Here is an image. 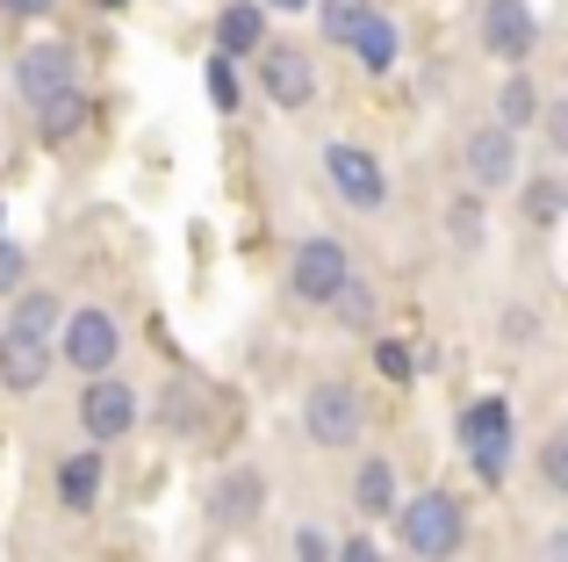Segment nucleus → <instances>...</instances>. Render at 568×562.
Listing matches in <instances>:
<instances>
[{
  "label": "nucleus",
  "instance_id": "nucleus-1",
  "mask_svg": "<svg viewBox=\"0 0 568 562\" xmlns=\"http://www.w3.org/2000/svg\"><path fill=\"white\" fill-rule=\"evenodd\" d=\"M454 448H460V462H468V476L483 483V491H504V483H511V462H518V404L504 390L468 397L460 419H454Z\"/></svg>",
  "mask_w": 568,
  "mask_h": 562
},
{
  "label": "nucleus",
  "instance_id": "nucleus-2",
  "mask_svg": "<svg viewBox=\"0 0 568 562\" xmlns=\"http://www.w3.org/2000/svg\"><path fill=\"white\" fill-rule=\"evenodd\" d=\"M388 526H396V541H403L410 562H454L468 549V498H454L446 483H432V491L396 498Z\"/></svg>",
  "mask_w": 568,
  "mask_h": 562
},
{
  "label": "nucleus",
  "instance_id": "nucleus-3",
  "mask_svg": "<svg viewBox=\"0 0 568 562\" xmlns=\"http://www.w3.org/2000/svg\"><path fill=\"white\" fill-rule=\"evenodd\" d=\"M303 440L310 448H324V454H338V448H361L367 440V397H361V382H346V375H317L303 390Z\"/></svg>",
  "mask_w": 568,
  "mask_h": 562
},
{
  "label": "nucleus",
  "instance_id": "nucleus-4",
  "mask_svg": "<svg viewBox=\"0 0 568 562\" xmlns=\"http://www.w3.org/2000/svg\"><path fill=\"white\" fill-rule=\"evenodd\" d=\"M353 274H361V268H353V245L332 239V231H310V239H295V245H288V268H281V281H288V295H295L303 310H324Z\"/></svg>",
  "mask_w": 568,
  "mask_h": 562
},
{
  "label": "nucleus",
  "instance_id": "nucleus-5",
  "mask_svg": "<svg viewBox=\"0 0 568 562\" xmlns=\"http://www.w3.org/2000/svg\"><path fill=\"white\" fill-rule=\"evenodd\" d=\"M51 353L72 368V375H101V368L123 361V318H115L109 303H80V310H65V318H58Z\"/></svg>",
  "mask_w": 568,
  "mask_h": 562
},
{
  "label": "nucleus",
  "instance_id": "nucleus-6",
  "mask_svg": "<svg viewBox=\"0 0 568 562\" xmlns=\"http://www.w3.org/2000/svg\"><path fill=\"white\" fill-rule=\"evenodd\" d=\"M80 433L94 440V448H115V440H130L138 433V419H144V397H138V382L123 375V368H101V375H87L80 382Z\"/></svg>",
  "mask_w": 568,
  "mask_h": 562
},
{
  "label": "nucleus",
  "instance_id": "nucleus-7",
  "mask_svg": "<svg viewBox=\"0 0 568 562\" xmlns=\"http://www.w3.org/2000/svg\"><path fill=\"white\" fill-rule=\"evenodd\" d=\"M252 66V87H260L266 101H274L281 116H303V109H317V58L303 51V43H281V37H266L260 51L245 58Z\"/></svg>",
  "mask_w": 568,
  "mask_h": 562
},
{
  "label": "nucleus",
  "instance_id": "nucleus-8",
  "mask_svg": "<svg viewBox=\"0 0 568 562\" xmlns=\"http://www.w3.org/2000/svg\"><path fill=\"white\" fill-rule=\"evenodd\" d=\"M317 167H324V181H332V195L346 202V210H361V217L388 210V167H382V152H367L361 138H332L317 152Z\"/></svg>",
  "mask_w": 568,
  "mask_h": 562
},
{
  "label": "nucleus",
  "instance_id": "nucleus-9",
  "mask_svg": "<svg viewBox=\"0 0 568 562\" xmlns=\"http://www.w3.org/2000/svg\"><path fill=\"white\" fill-rule=\"evenodd\" d=\"M202 520L216 534H252L266 520V469L260 462H231L202 483Z\"/></svg>",
  "mask_w": 568,
  "mask_h": 562
},
{
  "label": "nucleus",
  "instance_id": "nucleus-10",
  "mask_svg": "<svg viewBox=\"0 0 568 562\" xmlns=\"http://www.w3.org/2000/svg\"><path fill=\"white\" fill-rule=\"evenodd\" d=\"M8 80H14V101H22V109L65 94V87H80V43L72 37H29L22 51H14Z\"/></svg>",
  "mask_w": 568,
  "mask_h": 562
},
{
  "label": "nucleus",
  "instance_id": "nucleus-11",
  "mask_svg": "<svg viewBox=\"0 0 568 562\" xmlns=\"http://www.w3.org/2000/svg\"><path fill=\"white\" fill-rule=\"evenodd\" d=\"M460 173H468L475 195H511V181L526 173V138L504 123H475L460 138Z\"/></svg>",
  "mask_w": 568,
  "mask_h": 562
},
{
  "label": "nucleus",
  "instance_id": "nucleus-12",
  "mask_svg": "<svg viewBox=\"0 0 568 562\" xmlns=\"http://www.w3.org/2000/svg\"><path fill=\"white\" fill-rule=\"evenodd\" d=\"M475 43H483V58H497V66H532L547 29H540V14H532V0H483Z\"/></svg>",
  "mask_w": 568,
  "mask_h": 562
},
{
  "label": "nucleus",
  "instance_id": "nucleus-13",
  "mask_svg": "<svg viewBox=\"0 0 568 562\" xmlns=\"http://www.w3.org/2000/svg\"><path fill=\"white\" fill-rule=\"evenodd\" d=\"M51 498H58V512H72V520H87V512L109 498V448H72V454H58V476H51Z\"/></svg>",
  "mask_w": 568,
  "mask_h": 562
},
{
  "label": "nucleus",
  "instance_id": "nucleus-14",
  "mask_svg": "<svg viewBox=\"0 0 568 562\" xmlns=\"http://www.w3.org/2000/svg\"><path fill=\"white\" fill-rule=\"evenodd\" d=\"M51 368H58L51 339H29V332H8V324H0V390L8 397H37L43 382H51Z\"/></svg>",
  "mask_w": 568,
  "mask_h": 562
},
{
  "label": "nucleus",
  "instance_id": "nucleus-15",
  "mask_svg": "<svg viewBox=\"0 0 568 562\" xmlns=\"http://www.w3.org/2000/svg\"><path fill=\"white\" fill-rule=\"evenodd\" d=\"M511 195H518V217H526L532 231H555L561 217H568V181H561V167H555V159L526 167V173L511 181Z\"/></svg>",
  "mask_w": 568,
  "mask_h": 562
},
{
  "label": "nucleus",
  "instance_id": "nucleus-16",
  "mask_svg": "<svg viewBox=\"0 0 568 562\" xmlns=\"http://www.w3.org/2000/svg\"><path fill=\"white\" fill-rule=\"evenodd\" d=\"M346 58L367 72V80H388V72L403 66V22H396V14H382V8H367V22L346 37Z\"/></svg>",
  "mask_w": 568,
  "mask_h": 562
},
{
  "label": "nucleus",
  "instance_id": "nucleus-17",
  "mask_svg": "<svg viewBox=\"0 0 568 562\" xmlns=\"http://www.w3.org/2000/svg\"><path fill=\"white\" fill-rule=\"evenodd\" d=\"M29 116H37V144H43V152H58V144L87 138V123H94V94H87V80H80V87H65V94L37 101Z\"/></svg>",
  "mask_w": 568,
  "mask_h": 562
},
{
  "label": "nucleus",
  "instance_id": "nucleus-18",
  "mask_svg": "<svg viewBox=\"0 0 568 562\" xmlns=\"http://www.w3.org/2000/svg\"><path fill=\"white\" fill-rule=\"evenodd\" d=\"M353 512H361L367 526H388V512H396V498H403V476H396V462L388 454H361V469H353Z\"/></svg>",
  "mask_w": 568,
  "mask_h": 562
},
{
  "label": "nucleus",
  "instance_id": "nucleus-19",
  "mask_svg": "<svg viewBox=\"0 0 568 562\" xmlns=\"http://www.w3.org/2000/svg\"><path fill=\"white\" fill-rule=\"evenodd\" d=\"M266 37H274V14H266L260 0H223V8H216V51L223 58H237V66H245Z\"/></svg>",
  "mask_w": 568,
  "mask_h": 562
},
{
  "label": "nucleus",
  "instance_id": "nucleus-20",
  "mask_svg": "<svg viewBox=\"0 0 568 562\" xmlns=\"http://www.w3.org/2000/svg\"><path fill=\"white\" fill-rule=\"evenodd\" d=\"M58 318H65V295L43 289V281H22V289L8 295V332H29V339H58Z\"/></svg>",
  "mask_w": 568,
  "mask_h": 562
},
{
  "label": "nucleus",
  "instance_id": "nucleus-21",
  "mask_svg": "<svg viewBox=\"0 0 568 562\" xmlns=\"http://www.w3.org/2000/svg\"><path fill=\"white\" fill-rule=\"evenodd\" d=\"M540 94H547V87L532 80V66H504V87H497V109H489V123H504V130H518V138H526L532 116H540Z\"/></svg>",
  "mask_w": 568,
  "mask_h": 562
},
{
  "label": "nucleus",
  "instance_id": "nucleus-22",
  "mask_svg": "<svg viewBox=\"0 0 568 562\" xmlns=\"http://www.w3.org/2000/svg\"><path fill=\"white\" fill-rule=\"evenodd\" d=\"M483 202H489V195H475V188L446 195L439 231H446V245H454V253H483V245H489V210H483Z\"/></svg>",
  "mask_w": 568,
  "mask_h": 562
},
{
  "label": "nucleus",
  "instance_id": "nucleus-23",
  "mask_svg": "<svg viewBox=\"0 0 568 562\" xmlns=\"http://www.w3.org/2000/svg\"><path fill=\"white\" fill-rule=\"evenodd\" d=\"M152 419H159V433H166V440H194V433H202V419H209V404H202L194 382H166Z\"/></svg>",
  "mask_w": 568,
  "mask_h": 562
},
{
  "label": "nucleus",
  "instance_id": "nucleus-24",
  "mask_svg": "<svg viewBox=\"0 0 568 562\" xmlns=\"http://www.w3.org/2000/svg\"><path fill=\"white\" fill-rule=\"evenodd\" d=\"M324 310L338 318V332H361V339H367V332H382V295H375V281H361V274H353Z\"/></svg>",
  "mask_w": 568,
  "mask_h": 562
},
{
  "label": "nucleus",
  "instance_id": "nucleus-25",
  "mask_svg": "<svg viewBox=\"0 0 568 562\" xmlns=\"http://www.w3.org/2000/svg\"><path fill=\"white\" fill-rule=\"evenodd\" d=\"M202 94H209V109H216V116H237V109H245V66H237V58H223V51H209L202 58Z\"/></svg>",
  "mask_w": 568,
  "mask_h": 562
},
{
  "label": "nucleus",
  "instance_id": "nucleus-26",
  "mask_svg": "<svg viewBox=\"0 0 568 562\" xmlns=\"http://www.w3.org/2000/svg\"><path fill=\"white\" fill-rule=\"evenodd\" d=\"M532 476H540L547 505L568 498V425H547V433H540V448H532Z\"/></svg>",
  "mask_w": 568,
  "mask_h": 562
},
{
  "label": "nucleus",
  "instance_id": "nucleus-27",
  "mask_svg": "<svg viewBox=\"0 0 568 562\" xmlns=\"http://www.w3.org/2000/svg\"><path fill=\"white\" fill-rule=\"evenodd\" d=\"M367 353H375V375L382 382H396V390H410L425 368H417V347L410 339H396V332H367Z\"/></svg>",
  "mask_w": 568,
  "mask_h": 562
},
{
  "label": "nucleus",
  "instance_id": "nucleus-28",
  "mask_svg": "<svg viewBox=\"0 0 568 562\" xmlns=\"http://www.w3.org/2000/svg\"><path fill=\"white\" fill-rule=\"evenodd\" d=\"M310 8H317V22H324V37L338 43V51H346V37L353 29L367 22V8H375V0H310Z\"/></svg>",
  "mask_w": 568,
  "mask_h": 562
},
{
  "label": "nucleus",
  "instance_id": "nucleus-29",
  "mask_svg": "<svg viewBox=\"0 0 568 562\" xmlns=\"http://www.w3.org/2000/svg\"><path fill=\"white\" fill-rule=\"evenodd\" d=\"M532 130H540V159H561V152H568V101H561V94H540Z\"/></svg>",
  "mask_w": 568,
  "mask_h": 562
},
{
  "label": "nucleus",
  "instance_id": "nucleus-30",
  "mask_svg": "<svg viewBox=\"0 0 568 562\" xmlns=\"http://www.w3.org/2000/svg\"><path fill=\"white\" fill-rule=\"evenodd\" d=\"M332 549H338V534H332V526H317V520H303L288 534V562H332Z\"/></svg>",
  "mask_w": 568,
  "mask_h": 562
},
{
  "label": "nucleus",
  "instance_id": "nucleus-31",
  "mask_svg": "<svg viewBox=\"0 0 568 562\" xmlns=\"http://www.w3.org/2000/svg\"><path fill=\"white\" fill-rule=\"evenodd\" d=\"M504 339H511V347H540V310H526V303H504Z\"/></svg>",
  "mask_w": 568,
  "mask_h": 562
},
{
  "label": "nucleus",
  "instance_id": "nucleus-32",
  "mask_svg": "<svg viewBox=\"0 0 568 562\" xmlns=\"http://www.w3.org/2000/svg\"><path fill=\"white\" fill-rule=\"evenodd\" d=\"M22 281H29V253H22L14 239H0V303H8V295L22 289Z\"/></svg>",
  "mask_w": 568,
  "mask_h": 562
},
{
  "label": "nucleus",
  "instance_id": "nucleus-33",
  "mask_svg": "<svg viewBox=\"0 0 568 562\" xmlns=\"http://www.w3.org/2000/svg\"><path fill=\"white\" fill-rule=\"evenodd\" d=\"M332 562H396V555H388V549H382L375 534H338V549H332Z\"/></svg>",
  "mask_w": 568,
  "mask_h": 562
},
{
  "label": "nucleus",
  "instance_id": "nucleus-34",
  "mask_svg": "<svg viewBox=\"0 0 568 562\" xmlns=\"http://www.w3.org/2000/svg\"><path fill=\"white\" fill-rule=\"evenodd\" d=\"M58 8H65V0H0V14H8V22H51Z\"/></svg>",
  "mask_w": 568,
  "mask_h": 562
},
{
  "label": "nucleus",
  "instance_id": "nucleus-35",
  "mask_svg": "<svg viewBox=\"0 0 568 562\" xmlns=\"http://www.w3.org/2000/svg\"><path fill=\"white\" fill-rule=\"evenodd\" d=\"M540 562H568V534H561V526H547V541H540Z\"/></svg>",
  "mask_w": 568,
  "mask_h": 562
},
{
  "label": "nucleus",
  "instance_id": "nucleus-36",
  "mask_svg": "<svg viewBox=\"0 0 568 562\" xmlns=\"http://www.w3.org/2000/svg\"><path fill=\"white\" fill-rule=\"evenodd\" d=\"M260 8H266V14H303L310 0H260Z\"/></svg>",
  "mask_w": 568,
  "mask_h": 562
},
{
  "label": "nucleus",
  "instance_id": "nucleus-37",
  "mask_svg": "<svg viewBox=\"0 0 568 562\" xmlns=\"http://www.w3.org/2000/svg\"><path fill=\"white\" fill-rule=\"evenodd\" d=\"M94 8H101V14H123V8H130V0H94Z\"/></svg>",
  "mask_w": 568,
  "mask_h": 562
}]
</instances>
